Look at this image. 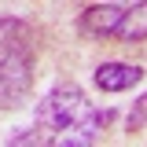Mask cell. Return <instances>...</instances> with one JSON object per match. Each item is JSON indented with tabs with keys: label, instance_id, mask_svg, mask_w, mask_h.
<instances>
[{
	"label": "cell",
	"instance_id": "obj_8",
	"mask_svg": "<svg viewBox=\"0 0 147 147\" xmlns=\"http://www.w3.org/2000/svg\"><path fill=\"white\" fill-rule=\"evenodd\" d=\"M140 129H147V96H140L129 114V132H140Z\"/></svg>",
	"mask_w": 147,
	"mask_h": 147
},
{
	"label": "cell",
	"instance_id": "obj_3",
	"mask_svg": "<svg viewBox=\"0 0 147 147\" xmlns=\"http://www.w3.org/2000/svg\"><path fill=\"white\" fill-rule=\"evenodd\" d=\"M110 121H114V110H88L77 125L63 129V136H55L52 144H59V147H85V144H96V136H99Z\"/></svg>",
	"mask_w": 147,
	"mask_h": 147
},
{
	"label": "cell",
	"instance_id": "obj_7",
	"mask_svg": "<svg viewBox=\"0 0 147 147\" xmlns=\"http://www.w3.org/2000/svg\"><path fill=\"white\" fill-rule=\"evenodd\" d=\"M7 144H52V136H48V129L40 132V129H18L15 136H7Z\"/></svg>",
	"mask_w": 147,
	"mask_h": 147
},
{
	"label": "cell",
	"instance_id": "obj_5",
	"mask_svg": "<svg viewBox=\"0 0 147 147\" xmlns=\"http://www.w3.org/2000/svg\"><path fill=\"white\" fill-rule=\"evenodd\" d=\"M140 77L144 70L136 66V63H103V66H96V88L103 92H125L132 85H140Z\"/></svg>",
	"mask_w": 147,
	"mask_h": 147
},
{
	"label": "cell",
	"instance_id": "obj_1",
	"mask_svg": "<svg viewBox=\"0 0 147 147\" xmlns=\"http://www.w3.org/2000/svg\"><path fill=\"white\" fill-rule=\"evenodd\" d=\"M33 92V30L22 18H0V110L26 107Z\"/></svg>",
	"mask_w": 147,
	"mask_h": 147
},
{
	"label": "cell",
	"instance_id": "obj_6",
	"mask_svg": "<svg viewBox=\"0 0 147 147\" xmlns=\"http://www.w3.org/2000/svg\"><path fill=\"white\" fill-rule=\"evenodd\" d=\"M121 40H147V0H136L132 7L121 11V22H118V33Z\"/></svg>",
	"mask_w": 147,
	"mask_h": 147
},
{
	"label": "cell",
	"instance_id": "obj_4",
	"mask_svg": "<svg viewBox=\"0 0 147 147\" xmlns=\"http://www.w3.org/2000/svg\"><path fill=\"white\" fill-rule=\"evenodd\" d=\"M118 22H121V7L118 4H92V7L81 11L77 30L85 37H114L118 33Z\"/></svg>",
	"mask_w": 147,
	"mask_h": 147
},
{
	"label": "cell",
	"instance_id": "obj_2",
	"mask_svg": "<svg viewBox=\"0 0 147 147\" xmlns=\"http://www.w3.org/2000/svg\"><path fill=\"white\" fill-rule=\"evenodd\" d=\"M88 110L92 107H88L85 92L77 88V85H59V88H52L37 103V121L48 129V132H63V129L77 125Z\"/></svg>",
	"mask_w": 147,
	"mask_h": 147
}]
</instances>
